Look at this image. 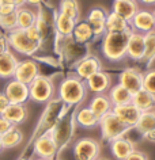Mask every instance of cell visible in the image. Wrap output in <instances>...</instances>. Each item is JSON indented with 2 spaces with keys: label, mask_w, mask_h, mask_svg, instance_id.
Here are the masks:
<instances>
[{
  "label": "cell",
  "mask_w": 155,
  "mask_h": 160,
  "mask_svg": "<svg viewBox=\"0 0 155 160\" xmlns=\"http://www.w3.org/2000/svg\"><path fill=\"white\" fill-rule=\"evenodd\" d=\"M132 30L127 29L120 33H106L102 41V52L110 61H120L127 56L128 41Z\"/></svg>",
  "instance_id": "cell-1"
},
{
  "label": "cell",
  "mask_w": 155,
  "mask_h": 160,
  "mask_svg": "<svg viewBox=\"0 0 155 160\" xmlns=\"http://www.w3.org/2000/svg\"><path fill=\"white\" fill-rule=\"evenodd\" d=\"M86 97V86L79 78H67L59 88V99L68 107L79 105Z\"/></svg>",
  "instance_id": "cell-2"
},
{
  "label": "cell",
  "mask_w": 155,
  "mask_h": 160,
  "mask_svg": "<svg viewBox=\"0 0 155 160\" xmlns=\"http://www.w3.org/2000/svg\"><path fill=\"white\" fill-rule=\"evenodd\" d=\"M68 106L64 105L60 99H54V101H49L45 111H44L41 121H39L35 133L41 136L44 133H49V132L56 126V123L60 121V118L67 113Z\"/></svg>",
  "instance_id": "cell-3"
},
{
  "label": "cell",
  "mask_w": 155,
  "mask_h": 160,
  "mask_svg": "<svg viewBox=\"0 0 155 160\" xmlns=\"http://www.w3.org/2000/svg\"><path fill=\"white\" fill-rule=\"evenodd\" d=\"M75 114H64L63 117L60 118V121L56 123V126L52 129L49 133L52 134L53 140L56 141V145H57V149L60 152L63 148H65L68 145V142L71 141L74 136V132H75Z\"/></svg>",
  "instance_id": "cell-4"
},
{
  "label": "cell",
  "mask_w": 155,
  "mask_h": 160,
  "mask_svg": "<svg viewBox=\"0 0 155 160\" xmlns=\"http://www.w3.org/2000/svg\"><path fill=\"white\" fill-rule=\"evenodd\" d=\"M98 125L101 128L102 137L105 138L106 141H113V140H116V138L124 137V134L131 129L129 126L122 123L120 119L114 115L113 111H109V113L105 114L102 118H99Z\"/></svg>",
  "instance_id": "cell-5"
},
{
  "label": "cell",
  "mask_w": 155,
  "mask_h": 160,
  "mask_svg": "<svg viewBox=\"0 0 155 160\" xmlns=\"http://www.w3.org/2000/svg\"><path fill=\"white\" fill-rule=\"evenodd\" d=\"M54 92L53 83L49 78L38 75L29 84V99L35 103H48Z\"/></svg>",
  "instance_id": "cell-6"
},
{
  "label": "cell",
  "mask_w": 155,
  "mask_h": 160,
  "mask_svg": "<svg viewBox=\"0 0 155 160\" xmlns=\"http://www.w3.org/2000/svg\"><path fill=\"white\" fill-rule=\"evenodd\" d=\"M7 42L8 46L13 48L15 52L21 54H26V56H31L39 49L41 43L39 42H34L27 37L25 30L22 29H15L8 34L7 37Z\"/></svg>",
  "instance_id": "cell-7"
},
{
  "label": "cell",
  "mask_w": 155,
  "mask_h": 160,
  "mask_svg": "<svg viewBox=\"0 0 155 160\" xmlns=\"http://www.w3.org/2000/svg\"><path fill=\"white\" fill-rule=\"evenodd\" d=\"M99 151H101V147H99L98 141L90 137H85L75 142L74 158L75 160H97L99 156Z\"/></svg>",
  "instance_id": "cell-8"
},
{
  "label": "cell",
  "mask_w": 155,
  "mask_h": 160,
  "mask_svg": "<svg viewBox=\"0 0 155 160\" xmlns=\"http://www.w3.org/2000/svg\"><path fill=\"white\" fill-rule=\"evenodd\" d=\"M3 94L7 97L10 103H19L25 105L29 101V86L25 83H21L15 79H10V82L6 84Z\"/></svg>",
  "instance_id": "cell-9"
},
{
  "label": "cell",
  "mask_w": 155,
  "mask_h": 160,
  "mask_svg": "<svg viewBox=\"0 0 155 160\" xmlns=\"http://www.w3.org/2000/svg\"><path fill=\"white\" fill-rule=\"evenodd\" d=\"M59 152L56 141L53 140L50 133H44L38 136L34 141V153L38 156L39 159H46L52 160Z\"/></svg>",
  "instance_id": "cell-10"
},
{
  "label": "cell",
  "mask_w": 155,
  "mask_h": 160,
  "mask_svg": "<svg viewBox=\"0 0 155 160\" xmlns=\"http://www.w3.org/2000/svg\"><path fill=\"white\" fill-rule=\"evenodd\" d=\"M38 75H39L38 64L35 62L34 60L27 58V60H23V61L18 62L13 79L18 80V82H21V83H25V84L29 86Z\"/></svg>",
  "instance_id": "cell-11"
},
{
  "label": "cell",
  "mask_w": 155,
  "mask_h": 160,
  "mask_svg": "<svg viewBox=\"0 0 155 160\" xmlns=\"http://www.w3.org/2000/svg\"><path fill=\"white\" fill-rule=\"evenodd\" d=\"M112 111L114 115L120 119L122 123H125L129 128H135L142 115V111L137 109L133 103H127V105H120V106H113Z\"/></svg>",
  "instance_id": "cell-12"
},
{
  "label": "cell",
  "mask_w": 155,
  "mask_h": 160,
  "mask_svg": "<svg viewBox=\"0 0 155 160\" xmlns=\"http://www.w3.org/2000/svg\"><path fill=\"white\" fill-rule=\"evenodd\" d=\"M118 84L127 88L132 95L143 88V75L133 68H127L122 71L118 76Z\"/></svg>",
  "instance_id": "cell-13"
},
{
  "label": "cell",
  "mask_w": 155,
  "mask_h": 160,
  "mask_svg": "<svg viewBox=\"0 0 155 160\" xmlns=\"http://www.w3.org/2000/svg\"><path fill=\"white\" fill-rule=\"evenodd\" d=\"M76 75L80 80L89 79L91 75H94L95 72L101 71V62L95 56H85L82 60H79L76 64Z\"/></svg>",
  "instance_id": "cell-14"
},
{
  "label": "cell",
  "mask_w": 155,
  "mask_h": 160,
  "mask_svg": "<svg viewBox=\"0 0 155 160\" xmlns=\"http://www.w3.org/2000/svg\"><path fill=\"white\" fill-rule=\"evenodd\" d=\"M86 86L91 92L102 94L110 87V76L101 69L91 75L89 79H86Z\"/></svg>",
  "instance_id": "cell-15"
},
{
  "label": "cell",
  "mask_w": 155,
  "mask_h": 160,
  "mask_svg": "<svg viewBox=\"0 0 155 160\" xmlns=\"http://www.w3.org/2000/svg\"><path fill=\"white\" fill-rule=\"evenodd\" d=\"M18 62L19 61L13 54V52H10V49L0 53V78L13 79Z\"/></svg>",
  "instance_id": "cell-16"
},
{
  "label": "cell",
  "mask_w": 155,
  "mask_h": 160,
  "mask_svg": "<svg viewBox=\"0 0 155 160\" xmlns=\"http://www.w3.org/2000/svg\"><path fill=\"white\" fill-rule=\"evenodd\" d=\"M2 117L7 119L13 126H18L27 118V109L25 105L19 103H10V106L2 114Z\"/></svg>",
  "instance_id": "cell-17"
},
{
  "label": "cell",
  "mask_w": 155,
  "mask_h": 160,
  "mask_svg": "<svg viewBox=\"0 0 155 160\" xmlns=\"http://www.w3.org/2000/svg\"><path fill=\"white\" fill-rule=\"evenodd\" d=\"M132 151H135V145L128 138L120 137L110 141V152L117 160H125Z\"/></svg>",
  "instance_id": "cell-18"
},
{
  "label": "cell",
  "mask_w": 155,
  "mask_h": 160,
  "mask_svg": "<svg viewBox=\"0 0 155 160\" xmlns=\"http://www.w3.org/2000/svg\"><path fill=\"white\" fill-rule=\"evenodd\" d=\"M127 56L132 60H143L144 56V35L132 31L127 48Z\"/></svg>",
  "instance_id": "cell-19"
},
{
  "label": "cell",
  "mask_w": 155,
  "mask_h": 160,
  "mask_svg": "<svg viewBox=\"0 0 155 160\" xmlns=\"http://www.w3.org/2000/svg\"><path fill=\"white\" fill-rule=\"evenodd\" d=\"M106 17L105 11L99 7H95L87 15V23L91 26L94 31V37H98L102 33H105V23H106Z\"/></svg>",
  "instance_id": "cell-20"
},
{
  "label": "cell",
  "mask_w": 155,
  "mask_h": 160,
  "mask_svg": "<svg viewBox=\"0 0 155 160\" xmlns=\"http://www.w3.org/2000/svg\"><path fill=\"white\" fill-rule=\"evenodd\" d=\"M137 11V4L135 0H114L113 3V12L122 17L127 22L132 21Z\"/></svg>",
  "instance_id": "cell-21"
},
{
  "label": "cell",
  "mask_w": 155,
  "mask_h": 160,
  "mask_svg": "<svg viewBox=\"0 0 155 160\" xmlns=\"http://www.w3.org/2000/svg\"><path fill=\"white\" fill-rule=\"evenodd\" d=\"M131 103H133L142 113L152 111V109L155 107V95L142 88L132 95V102Z\"/></svg>",
  "instance_id": "cell-22"
},
{
  "label": "cell",
  "mask_w": 155,
  "mask_h": 160,
  "mask_svg": "<svg viewBox=\"0 0 155 160\" xmlns=\"http://www.w3.org/2000/svg\"><path fill=\"white\" fill-rule=\"evenodd\" d=\"M131 23H132L133 29L144 31V33H148V31L155 29L154 17L151 12H148V11H137L136 15L132 18Z\"/></svg>",
  "instance_id": "cell-23"
},
{
  "label": "cell",
  "mask_w": 155,
  "mask_h": 160,
  "mask_svg": "<svg viewBox=\"0 0 155 160\" xmlns=\"http://www.w3.org/2000/svg\"><path fill=\"white\" fill-rule=\"evenodd\" d=\"M112 106L113 105L108 97H105V95H95V97L91 99V103L89 107L95 114V117L99 119L105 114H108L109 111H112Z\"/></svg>",
  "instance_id": "cell-24"
},
{
  "label": "cell",
  "mask_w": 155,
  "mask_h": 160,
  "mask_svg": "<svg viewBox=\"0 0 155 160\" xmlns=\"http://www.w3.org/2000/svg\"><path fill=\"white\" fill-rule=\"evenodd\" d=\"M75 25H76V21L64 14L57 12L56 17H54V27H56L57 33L61 37H71L75 29Z\"/></svg>",
  "instance_id": "cell-25"
},
{
  "label": "cell",
  "mask_w": 155,
  "mask_h": 160,
  "mask_svg": "<svg viewBox=\"0 0 155 160\" xmlns=\"http://www.w3.org/2000/svg\"><path fill=\"white\" fill-rule=\"evenodd\" d=\"M65 41L63 43V54L68 61H72L75 58H79L85 52V48L82 46V43H78L75 39L71 37H64Z\"/></svg>",
  "instance_id": "cell-26"
},
{
  "label": "cell",
  "mask_w": 155,
  "mask_h": 160,
  "mask_svg": "<svg viewBox=\"0 0 155 160\" xmlns=\"http://www.w3.org/2000/svg\"><path fill=\"white\" fill-rule=\"evenodd\" d=\"M108 98L110 99V102H112L113 106L127 105V103L132 102V94H131L127 88H124L121 84L113 86V88L110 90Z\"/></svg>",
  "instance_id": "cell-27"
},
{
  "label": "cell",
  "mask_w": 155,
  "mask_h": 160,
  "mask_svg": "<svg viewBox=\"0 0 155 160\" xmlns=\"http://www.w3.org/2000/svg\"><path fill=\"white\" fill-rule=\"evenodd\" d=\"M75 121L82 128L91 129V128H94L95 125H98L99 119L95 117V114L90 110V107H83V109L76 111V114H75Z\"/></svg>",
  "instance_id": "cell-28"
},
{
  "label": "cell",
  "mask_w": 155,
  "mask_h": 160,
  "mask_svg": "<svg viewBox=\"0 0 155 160\" xmlns=\"http://www.w3.org/2000/svg\"><path fill=\"white\" fill-rule=\"evenodd\" d=\"M128 29V22L122 17L117 15L116 12H110L106 17V23H105V31L106 33H120Z\"/></svg>",
  "instance_id": "cell-29"
},
{
  "label": "cell",
  "mask_w": 155,
  "mask_h": 160,
  "mask_svg": "<svg viewBox=\"0 0 155 160\" xmlns=\"http://www.w3.org/2000/svg\"><path fill=\"white\" fill-rule=\"evenodd\" d=\"M94 37V31L91 29V26L86 22H78L75 25V29L72 31V38L76 41L78 43H86L89 42L91 38Z\"/></svg>",
  "instance_id": "cell-30"
},
{
  "label": "cell",
  "mask_w": 155,
  "mask_h": 160,
  "mask_svg": "<svg viewBox=\"0 0 155 160\" xmlns=\"http://www.w3.org/2000/svg\"><path fill=\"white\" fill-rule=\"evenodd\" d=\"M35 21H37V15L35 12H33L29 8H18L17 10V25L18 29L26 30L29 27L35 25Z\"/></svg>",
  "instance_id": "cell-31"
},
{
  "label": "cell",
  "mask_w": 155,
  "mask_h": 160,
  "mask_svg": "<svg viewBox=\"0 0 155 160\" xmlns=\"http://www.w3.org/2000/svg\"><path fill=\"white\" fill-rule=\"evenodd\" d=\"M23 133L21 132L18 126H13L11 129L2 136V142L4 149H10V148H15L22 142Z\"/></svg>",
  "instance_id": "cell-32"
},
{
  "label": "cell",
  "mask_w": 155,
  "mask_h": 160,
  "mask_svg": "<svg viewBox=\"0 0 155 160\" xmlns=\"http://www.w3.org/2000/svg\"><path fill=\"white\" fill-rule=\"evenodd\" d=\"M135 128L142 134H146L148 132L155 130V113L154 111H144V113H142Z\"/></svg>",
  "instance_id": "cell-33"
},
{
  "label": "cell",
  "mask_w": 155,
  "mask_h": 160,
  "mask_svg": "<svg viewBox=\"0 0 155 160\" xmlns=\"http://www.w3.org/2000/svg\"><path fill=\"white\" fill-rule=\"evenodd\" d=\"M155 60V30L144 34V56L143 61L151 64Z\"/></svg>",
  "instance_id": "cell-34"
},
{
  "label": "cell",
  "mask_w": 155,
  "mask_h": 160,
  "mask_svg": "<svg viewBox=\"0 0 155 160\" xmlns=\"http://www.w3.org/2000/svg\"><path fill=\"white\" fill-rule=\"evenodd\" d=\"M59 12L64 14L67 17L76 19L79 18V6L76 0H61L60 6H59Z\"/></svg>",
  "instance_id": "cell-35"
},
{
  "label": "cell",
  "mask_w": 155,
  "mask_h": 160,
  "mask_svg": "<svg viewBox=\"0 0 155 160\" xmlns=\"http://www.w3.org/2000/svg\"><path fill=\"white\" fill-rule=\"evenodd\" d=\"M0 27L3 30L11 33L13 30L18 29L17 25V11L11 14H6V15H0Z\"/></svg>",
  "instance_id": "cell-36"
},
{
  "label": "cell",
  "mask_w": 155,
  "mask_h": 160,
  "mask_svg": "<svg viewBox=\"0 0 155 160\" xmlns=\"http://www.w3.org/2000/svg\"><path fill=\"white\" fill-rule=\"evenodd\" d=\"M143 90L155 95V69L148 71L143 76Z\"/></svg>",
  "instance_id": "cell-37"
},
{
  "label": "cell",
  "mask_w": 155,
  "mask_h": 160,
  "mask_svg": "<svg viewBox=\"0 0 155 160\" xmlns=\"http://www.w3.org/2000/svg\"><path fill=\"white\" fill-rule=\"evenodd\" d=\"M25 33H26L27 37L31 39V41L41 43L42 37H41V34H39V31H38V29H37L35 26H31V27H29V29H26V30H25Z\"/></svg>",
  "instance_id": "cell-38"
},
{
  "label": "cell",
  "mask_w": 155,
  "mask_h": 160,
  "mask_svg": "<svg viewBox=\"0 0 155 160\" xmlns=\"http://www.w3.org/2000/svg\"><path fill=\"white\" fill-rule=\"evenodd\" d=\"M125 160H148V158H147V156L143 153V152H140V151H132L129 153V156L128 158H127Z\"/></svg>",
  "instance_id": "cell-39"
},
{
  "label": "cell",
  "mask_w": 155,
  "mask_h": 160,
  "mask_svg": "<svg viewBox=\"0 0 155 160\" xmlns=\"http://www.w3.org/2000/svg\"><path fill=\"white\" fill-rule=\"evenodd\" d=\"M11 128H13V125H11L7 119H4L2 115H0V136H3L4 133H7Z\"/></svg>",
  "instance_id": "cell-40"
},
{
  "label": "cell",
  "mask_w": 155,
  "mask_h": 160,
  "mask_svg": "<svg viewBox=\"0 0 155 160\" xmlns=\"http://www.w3.org/2000/svg\"><path fill=\"white\" fill-rule=\"evenodd\" d=\"M10 106V101L3 92H0V115L6 111V109Z\"/></svg>",
  "instance_id": "cell-41"
},
{
  "label": "cell",
  "mask_w": 155,
  "mask_h": 160,
  "mask_svg": "<svg viewBox=\"0 0 155 160\" xmlns=\"http://www.w3.org/2000/svg\"><path fill=\"white\" fill-rule=\"evenodd\" d=\"M8 42H7V38L3 37V35H0V53H3V52L8 50Z\"/></svg>",
  "instance_id": "cell-42"
},
{
  "label": "cell",
  "mask_w": 155,
  "mask_h": 160,
  "mask_svg": "<svg viewBox=\"0 0 155 160\" xmlns=\"http://www.w3.org/2000/svg\"><path fill=\"white\" fill-rule=\"evenodd\" d=\"M143 136H144V138L148 140V141H155V130L148 132V133H146V134H143Z\"/></svg>",
  "instance_id": "cell-43"
},
{
  "label": "cell",
  "mask_w": 155,
  "mask_h": 160,
  "mask_svg": "<svg viewBox=\"0 0 155 160\" xmlns=\"http://www.w3.org/2000/svg\"><path fill=\"white\" fill-rule=\"evenodd\" d=\"M2 6H15V0H0V7Z\"/></svg>",
  "instance_id": "cell-44"
},
{
  "label": "cell",
  "mask_w": 155,
  "mask_h": 160,
  "mask_svg": "<svg viewBox=\"0 0 155 160\" xmlns=\"http://www.w3.org/2000/svg\"><path fill=\"white\" fill-rule=\"evenodd\" d=\"M41 2L42 0H26L27 4H31V6H38V4H41Z\"/></svg>",
  "instance_id": "cell-45"
},
{
  "label": "cell",
  "mask_w": 155,
  "mask_h": 160,
  "mask_svg": "<svg viewBox=\"0 0 155 160\" xmlns=\"http://www.w3.org/2000/svg\"><path fill=\"white\" fill-rule=\"evenodd\" d=\"M140 2L144 4H155V0H140Z\"/></svg>",
  "instance_id": "cell-46"
},
{
  "label": "cell",
  "mask_w": 155,
  "mask_h": 160,
  "mask_svg": "<svg viewBox=\"0 0 155 160\" xmlns=\"http://www.w3.org/2000/svg\"><path fill=\"white\" fill-rule=\"evenodd\" d=\"M4 148H3V142H2V136H0V152H2Z\"/></svg>",
  "instance_id": "cell-47"
},
{
  "label": "cell",
  "mask_w": 155,
  "mask_h": 160,
  "mask_svg": "<svg viewBox=\"0 0 155 160\" xmlns=\"http://www.w3.org/2000/svg\"><path fill=\"white\" fill-rule=\"evenodd\" d=\"M152 17H154V22H155V11H154V12H152Z\"/></svg>",
  "instance_id": "cell-48"
},
{
  "label": "cell",
  "mask_w": 155,
  "mask_h": 160,
  "mask_svg": "<svg viewBox=\"0 0 155 160\" xmlns=\"http://www.w3.org/2000/svg\"><path fill=\"white\" fill-rule=\"evenodd\" d=\"M18 160H29V159H23V158H22V159H18Z\"/></svg>",
  "instance_id": "cell-49"
},
{
  "label": "cell",
  "mask_w": 155,
  "mask_h": 160,
  "mask_svg": "<svg viewBox=\"0 0 155 160\" xmlns=\"http://www.w3.org/2000/svg\"><path fill=\"white\" fill-rule=\"evenodd\" d=\"M97 160H108V159H97Z\"/></svg>",
  "instance_id": "cell-50"
},
{
  "label": "cell",
  "mask_w": 155,
  "mask_h": 160,
  "mask_svg": "<svg viewBox=\"0 0 155 160\" xmlns=\"http://www.w3.org/2000/svg\"><path fill=\"white\" fill-rule=\"evenodd\" d=\"M37 160H46V159H39V158H38V159H37Z\"/></svg>",
  "instance_id": "cell-51"
},
{
  "label": "cell",
  "mask_w": 155,
  "mask_h": 160,
  "mask_svg": "<svg viewBox=\"0 0 155 160\" xmlns=\"http://www.w3.org/2000/svg\"><path fill=\"white\" fill-rule=\"evenodd\" d=\"M59 160H60V159H59Z\"/></svg>",
  "instance_id": "cell-52"
}]
</instances>
